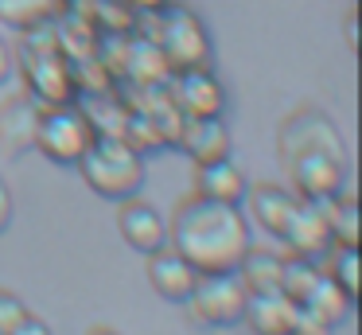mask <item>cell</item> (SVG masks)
Wrapping results in <instances>:
<instances>
[{"mask_svg": "<svg viewBox=\"0 0 362 335\" xmlns=\"http://www.w3.org/2000/svg\"><path fill=\"white\" fill-rule=\"evenodd\" d=\"M168 246L199 273H226L242 265L245 249L253 246V230L238 203L206 199L195 191L175 207L168 222Z\"/></svg>", "mask_w": 362, "mask_h": 335, "instance_id": "6da1fadb", "label": "cell"}, {"mask_svg": "<svg viewBox=\"0 0 362 335\" xmlns=\"http://www.w3.org/2000/svg\"><path fill=\"white\" fill-rule=\"evenodd\" d=\"M74 168H82V179L110 203L133 199L144 187V156L125 137H94Z\"/></svg>", "mask_w": 362, "mask_h": 335, "instance_id": "7a4b0ae2", "label": "cell"}, {"mask_svg": "<svg viewBox=\"0 0 362 335\" xmlns=\"http://www.w3.org/2000/svg\"><path fill=\"white\" fill-rule=\"evenodd\" d=\"M168 70H187V67H211V35L203 20L187 4H160L156 39Z\"/></svg>", "mask_w": 362, "mask_h": 335, "instance_id": "3957f363", "label": "cell"}, {"mask_svg": "<svg viewBox=\"0 0 362 335\" xmlns=\"http://www.w3.org/2000/svg\"><path fill=\"white\" fill-rule=\"evenodd\" d=\"M245 296H250V288L238 277V269H226V273H199L195 288L183 304L195 316V324L234 327L245 319Z\"/></svg>", "mask_w": 362, "mask_h": 335, "instance_id": "277c9868", "label": "cell"}, {"mask_svg": "<svg viewBox=\"0 0 362 335\" xmlns=\"http://www.w3.org/2000/svg\"><path fill=\"white\" fill-rule=\"evenodd\" d=\"M94 125H90V117L82 113V109L74 106H51V109H40V121H35V148H40L47 160L55 164H66V168H74V164L82 160V152H86L90 144H94Z\"/></svg>", "mask_w": 362, "mask_h": 335, "instance_id": "5b68a950", "label": "cell"}, {"mask_svg": "<svg viewBox=\"0 0 362 335\" xmlns=\"http://www.w3.org/2000/svg\"><path fill=\"white\" fill-rule=\"evenodd\" d=\"M284 168H288L300 199H335L346 183V156L323 152V148L292 152L284 160Z\"/></svg>", "mask_w": 362, "mask_h": 335, "instance_id": "8992f818", "label": "cell"}, {"mask_svg": "<svg viewBox=\"0 0 362 335\" xmlns=\"http://www.w3.org/2000/svg\"><path fill=\"white\" fill-rule=\"evenodd\" d=\"M308 148H323V152L346 156L339 125L315 106H300L296 113L281 125V160H288L292 152H308Z\"/></svg>", "mask_w": 362, "mask_h": 335, "instance_id": "52a82bcc", "label": "cell"}, {"mask_svg": "<svg viewBox=\"0 0 362 335\" xmlns=\"http://www.w3.org/2000/svg\"><path fill=\"white\" fill-rule=\"evenodd\" d=\"M172 106L183 117H222L226 109V90L214 78L211 67H187L172 70Z\"/></svg>", "mask_w": 362, "mask_h": 335, "instance_id": "ba28073f", "label": "cell"}, {"mask_svg": "<svg viewBox=\"0 0 362 335\" xmlns=\"http://www.w3.org/2000/svg\"><path fill=\"white\" fill-rule=\"evenodd\" d=\"M281 242L288 246V254L323 265V257H327V249L335 246V242H331V226H327V218H323L320 203H312V199L292 203V215L281 230Z\"/></svg>", "mask_w": 362, "mask_h": 335, "instance_id": "9c48e42d", "label": "cell"}, {"mask_svg": "<svg viewBox=\"0 0 362 335\" xmlns=\"http://www.w3.org/2000/svg\"><path fill=\"white\" fill-rule=\"evenodd\" d=\"M117 230H121V238H125L136 254H144V257H148L152 249L168 246V222H164V215H160L152 203L136 199V195H133V199H121Z\"/></svg>", "mask_w": 362, "mask_h": 335, "instance_id": "30bf717a", "label": "cell"}, {"mask_svg": "<svg viewBox=\"0 0 362 335\" xmlns=\"http://www.w3.org/2000/svg\"><path fill=\"white\" fill-rule=\"evenodd\" d=\"M148 280L164 300L183 304L191 296V288H195V280H199V269L183 254H175L172 246H160L148 254Z\"/></svg>", "mask_w": 362, "mask_h": 335, "instance_id": "8fae6325", "label": "cell"}, {"mask_svg": "<svg viewBox=\"0 0 362 335\" xmlns=\"http://www.w3.org/2000/svg\"><path fill=\"white\" fill-rule=\"evenodd\" d=\"M175 140H180L183 152L195 164L230 156V132H226V125H222V117H183Z\"/></svg>", "mask_w": 362, "mask_h": 335, "instance_id": "7c38bea8", "label": "cell"}, {"mask_svg": "<svg viewBox=\"0 0 362 335\" xmlns=\"http://www.w3.org/2000/svg\"><path fill=\"white\" fill-rule=\"evenodd\" d=\"M292 308H296V300H288L281 288L245 296V319L257 335H292Z\"/></svg>", "mask_w": 362, "mask_h": 335, "instance_id": "4fadbf2b", "label": "cell"}, {"mask_svg": "<svg viewBox=\"0 0 362 335\" xmlns=\"http://www.w3.org/2000/svg\"><path fill=\"white\" fill-rule=\"evenodd\" d=\"M245 176L238 164H230L226 156L222 160H206L195 164V191L206 195V199H222V203H242L245 199Z\"/></svg>", "mask_w": 362, "mask_h": 335, "instance_id": "5bb4252c", "label": "cell"}, {"mask_svg": "<svg viewBox=\"0 0 362 335\" xmlns=\"http://www.w3.org/2000/svg\"><path fill=\"white\" fill-rule=\"evenodd\" d=\"M245 199H250L253 222H257L261 230H269L273 238H281L284 222H288V215H292L296 195L284 191V187H276V183H253V187H245Z\"/></svg>", "mask_w": 362, "mask_h": 335, "instance_id": "9a60e30c", "label": "cell"}, {"mask_svg": "<svg viewBox=\"0 0 362 335\" xmlns=\"http://www.w3.org/2000/svg\"><path fill=\"white\" fill-rule=\"evenodd\" d=\"M35 121H40V109L32 106V98H8L0 106V137L8 152L20 156L35 148Z\"/></svg>", "mask_w": 362, "mask_h": 335, "instance_id": "2e32d148", "label": "cell"}, {"mask_svg": "<svg viewBox=\"0 0 362 335\" xmlns=\"http://www.w3.org/2000/svg\"><path fill=\"white\" fill-rule=\"evenodd\" d=\"M28 70H32V90H40L51 106L71 98V74H66L63 59H59L55 47H47L43 55H28Z\"/></svg>", "mask_w": 362, "mask_h": 335, "instance_id": "e0dca14e", "label": "cell"}, {"mask_svg": "<svg viewBox=\"0 0 362 335\" xmlns=\"http://www.w3.org/2000/svg\"><path fill=\"white\" fill-rule=\"evenodd\" d=\"M312 203H320L335 246H358V203H354L351 195L339 191L335 199H312Z\"/></svg>", "mask_w": 362, "mask_h": 335, "instance_id": "ac0fdd59", "label": "cell"}, {"mask_svg": "<svg viewBox=\"0 0 362 335\" xmlns=\"http://www.w3.org/2000/svg\"><path fill=\"white\" fill-rule=\"evenodd\" d=\"M281 257L284 254H269V249H245L238 277L245 280L250 293H265V288H281Z\"/></svg>", "mask_w": 362, "mask_h": 335, "instance_id": "d6986e66", "label": "cell"}, {"mask_svg": "<svg viewBox=\"0 0 362 335\" xmlns=\"http://www.w3.org/2000/svg\"><path fill=\"white\" fill-rule=\"evenodd\" d=\"M300 304H308V308H315L323 319H327L331 327H339L346 319V312H351V304H354V296H346L343 288L335 285V280L327 277V273H320V280L312 285V293L304 296Z\"/></svg>", "mask_w": 362, "mask_h": 335, "instance_id": "ffe728a7", "label": "cell"}, {"mask_svg": "<svg viewBox=\"0 0 362 335\" xmlns=\"http://www.w3.org/2000/svg\"><path fill=\"white\" fill-rule=\"evenodd\" d=\"M59 12V0H0V23L16 31H35Z\"/></svg>", "mask_w": 362, "mask_h": 335, "instance_id": "44dd1931", "label": "cell"}, {"mask_svg": "<svg viewBox=\"0 0 362 335\" xmlns=\"http://www.w3.org/2000/svg\"><path fill=\"white\" fill-rule=\"evenodd\" d=\"M320 273H323L320 261H308V257H296V254L281 257V293L300 304L308 293H312L315 280H320Z\"/></svg>", "mask_w": 362, "mask_h": 335, "instance_id": "7402d4cb", "label": "cell"}, {"mask_svg": "<svg viewBox=\"0 0 362 335\" xmlns=\"http://www.w3.org/2000/svg\"><path fill=\"white\" fill-rule=\"evenodd\" d=\"M323 273L346 296H354V288H358V280H354V273H358V246H331L327 257H323Z\"/></svg>", "mask_w": 362, "mask_h": 335, "instance_id": "603a6c76", "label": "cell"}, {"mask_svg": "<svg viewBox=\"0 0 362 335\" xmlns=\"http://www.w3.org/2000/svg\"><path fill=\"white\" fill-rule=\"evenodd\" d=\"M331 331H335V327H331L315 308H308V304H296V308H292V335H331Z\"/></svg>", "mask_w": 362, "mask_h": 335, "instance_id": "cb8c5ba5", "label": "cell"}, {"mask_svg": "<svg viewBox=\"0 0 362 335\" xmlns=\"http://www.w3.org/2000/svg\"><path fill=\"white\" fill-rule=\"evenodd\" d=\"M28 316V304L20 300L16 293H8V288H0V335H12L16 331V324Z\"/></svg>", "mask_w": 362, "mask_h": 335, "instance_id": "d4e9b609", "label": "cell"}, {"mask_svg": "<svg viewBox=\"0 0 362 335\" xmlns=\"http://www.w3.org/2000/svg\"><path fill=\"white\" fill-rule=\"evenodd\" d=\"M12 191H8V183H4V176H0V234L8 230V222H12Z\"/></svg>", "mask_w": 362, "mask_h": 335, "instance_id": "484cf974", "label": "cell"}, {"mask_svg": "<svg viewBox=\"0 0 362 335\" xmlns=\"http://www.w3.org/2000/svg\"><path fill=\"white\" fill-rule=\"evenodd\" d=\"M12 335H51V327L43 324V319H35L32 312H28V316L16 324V331H12Z\"/></svg>", "mask_w": 362, "mask_h": 335, "instance_id": "4316f807", "label": "cell"}, {"mask_svg": "<svg viewBox=\"0 0 362 335\" xmlns=\"http://www.w3.org/2000/svg\"><path fill=\"white\" fill-rule=\"evenodd\" d=\"M343 35H346V47H351V51H358V12H346Z\"/></svg>", "mask_w": 362, "mask_h": 335, "instance_id": "83f0119b", "label": "cell"}, {"mask_svg": "<svg viewBox=\"0 0 362 335\" xmlns=\"http://www.w3.org/2000/svg\"><path fill=\"white\" fill-rule=\"evenodd\" d=\"M8 74H12V51H8V43L0 39V82H4Z\"/></svg>", "mask_w": 362, "mask_h": 335, "instance_id": "f1b7e54d", "label": "cell"}, {"mask_svg": "<svg viewBox=\"0 0 362 335\" xmlns=\"http://www.w3.org/2000/svg\"><path fill=\"white\" fill-rule=\"evenodd\" d=\"M129 4H136V8H160V4H168V0H129Z\"/></svg>", "mask_w": 362, "mask_h": 335, "instance_id": "f546056e", "label": "cell"}, {"mask_svg": "<svg viewBox=\"0 0 362 335\" xmlns=\"http://www.w3.org/2000/svg\"><path fill=\"white\" fill-rule=\"evenodd\" d=\"M90 335H117V331H110V327H94Z\"/></svg>", "mask_w": 362, "mask_h": 335, "instance_id": "4dcf8cb0", "label": "cell"}]
</instances>
